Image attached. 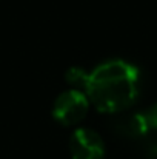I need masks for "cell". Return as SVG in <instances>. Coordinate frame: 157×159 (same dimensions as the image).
Listing matches in <instances>:
<instances>
[{
    "instance_id": "cell-1",
    "label": "cell",
    "mask_w": 157,
    "mask_h": 159,
    "mask_svg": "<svg viewBox=\"0 0 157 159\" xmlns=\"http://www.w3.org/2000/svg\"><path fill=\"white\" fill-rule=\"evenodd\" d=\"M140 93V71L123 59H111L89 71L85 94L100 113H123Z\"/></svg>"
},
{
    "instance_id": "cell-2",
    "label": "cell",
    "mask_w": 157,
    "mask_h": 159,
    "mask_svg": "<svg viewBox=\"0 0 157 159\" xmlns=\"http://www.w3.org/2000/svg\"><path fill=\"white\" fill-rule=\"evenodd\" d=\"M89 105L91 104L85 91L69 88L63 91L62 94H59L57 99L54 101L52 117L65 127L77 125L79 122L85 119L89 110Z\"/></svg>"
},
{
    "instance_id": "cell-3",
    "label": "cell",
    "mask_w": 157,
    "mask_h": 159,
    "mask_svg": "<svg viewBox=\"0 0 157 159\" xmlns=\"http://www.w3.org/2000/svg\"><path fill=\"white\" fill-rule=\"evenodd\" d=\"M69 153L72 159H103L105 142L94 130L77 128L69 139Z\"/></svg>"
},
{
    "instance_id": "cell-4",
    "label": "cell",
    "mask_w": 157,
    "mask_h": 159,
    "mask_svg": "<svg viewBox=\"0 0 157 159\" xmlns=\"http://www.w3.org/2000/svg\"><path fill=\"white\" fill-rule=\"evenodd\" d=\"M116 131L125 138H142L145 136L148 131H150V127H148V122H146V117L142 111L139 113H134V114H126V116H122L116 125H114Z\"/></svg>"
},
{
    "instance_id": "cell-5",
    "label": "cell",
    "mask_w": 157,
    "mask_h": 159,
    "mask_svg": "<svg viewBox=\"0 0 157 159\" xmlns=\"http://www.w3.org/2000/svg\"><path fill=\"white\" fill-rule=\"evenodd\" d=\"M88 77H89V71H86L80 66H71L65 74L66 84L71 88L80 90V91H85V88L88 85Z\"/></svg>"
},
{
    "instance_id": "cell-6",
    "label": "cell",
    "mask_w": 157,
    "mask_h": 159,
    "mask_svg": "<svg viewBox=\"0 0 157 159\" xmlns=\"http://www.w3.org/2000/svg\"><path fill=\"white\" fill-rule=\"evenodd\" d=\"M143 114L146 117L150 130H157V104H154L151 108H148L146 111H143Z\"/></svg>"
}]
</instances>
